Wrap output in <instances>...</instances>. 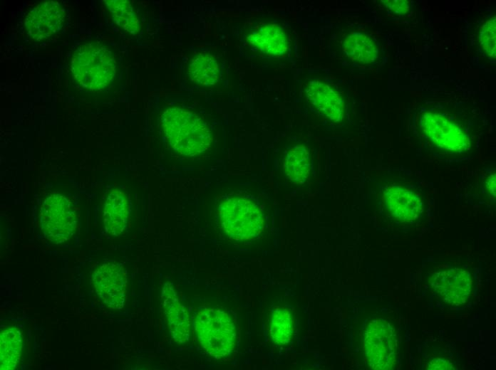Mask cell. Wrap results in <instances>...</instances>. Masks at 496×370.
Segmentation results:
<instances>
[{"label": "cell", "mask_w": 496, "mask_h": 370, "mask_svg": "<svg viewBox=\"0 0 496 370\" xmlns=\"http://www.w3.org/2000/svg\"><path fill=\"white\" fill-rule=\"evenodd\" d=\"M488 107L467 88L424 95L408 111L405 132L416 150L447 164L468 162L489 132Z\"/></svg>", "instance_id": "6da1fadb"}, {"label": "cell", "mask_w": 496, "mask_h": 370, "mask_svg": "<svg viewBox=\"0 0 496 370\" xmlns=\"http://www.w3.org/2000/svg\"><path fill=\"white\" fill-rule=\"evenodd\" d=\"M374 194L386 218L396 228L423 224L430 209V194L420 176L404 166L393 167L375 181Z\"/></svg>", "instance_id": "7a4b0ae2"}, {"label": "cell", "mask_w": 496, "mask_h": 370, "mask_svg": "<svg viewBox=\"0 0 496 370\" xmlns=\"http://www.w3.org/2000/svg\"><path fill=\"white\" fill-rule=\"evenodd\" d=\"M71 71L78 84L89 92L108 89L116 75V60L113 51L99 41H88L74 51Z\"/></svg>", "instance_id": "3957f363"}, {"label": "cell", "mask_w": 496, "mask_h": 370, "mask_svg": "<svg viewBox=\"0 0 496 370\" xmlns=\"http://www.w3.org/2000/svg\"><path fill=\"white\" fill-rule=\"evenodd\" d=\"M161 125L170 146L182 155H200L212 144L209 126L193 112L179 107H169L162 114Z\"/></svg>", "instance_id": "277c9868"}, {"label": "cell", "mask_w": 496, "mask_h": 370, "mask_svg": "<svg viewBox=\"0 0 496 370\" xmlns=\"http://www.w3.org/2000/svg\"><path fill=\"white\" fill-rule=\"evenodd\" d=\"M464 33L473 64L484 70H491L495 65V9H480L470 14L466 19Z\"/></svg>", "instance_id": "5b68a950"}, {"label": "cell", "mask_w": 496, "mask_h": 370, "mask_svg": "<svg viewBox=\"0 0 496 370\" xmlns=\"http://www.w3.org/2000/svg\"><path fill=\"white\" fill-rule=\"evenodd\" d=\"M195 332L205 352L215 359L229 355L235 346V326L224 311L200 310L195 319Z\"/></svg>", "instance_id": "8992f818"}, {"label": "cell", "mask_w": 496, "mask_h": 370, "mask_svg": "<svg viewBox=\"0 0 496 370\" xmlns=\"http://www.w3.org/2000/svg\"><path fill=\"white\" fill-rule=\"evenodd\" d=\"M219 225L229 238L247 240L257 236L263 230L262 213L252 201L244 197H231L218 208Z\"/></svg>", "instance_id": "52a82bcc"}, {"label": "cell", "mask_w": 496, "mask_h": 370, "mask_svg": "<svg viewBox=\"0 0 496 370\" xmlns=\"http://www.w3.org/2000/svg\"><path fill=\"white\" fill-rule=\"evenodd\" d=\"M335 54L351 65L370 68L383 58V48L370 32L348 28L339 32L331 43Z\"/></svg>", "instance_id": "ba28073f"}, {"label": "cell", "mask_w": 496, "mask_h": 370, "mask_svg": "<svg viewBox=\"0 0 496 370\" xmlns=\"http://www.w3.org/2000/svg\"><path fill=\"white\" fill-rule=\"evenodd\" d=\"M363 350L371 369H393L398 354V335L395 326L384 319L371 320L365 330Z\"/></svg>", "instance_id": "9c48e42d"}, {"label": "cell", "mask_w": 496, "mask_h": 370, "mask_svg": "<svg viewBox=\"0 0 496 370\" xmlns=\"http://www.w3.org/2000/svg\"><path fill=\"white\" fill-rule=\"evenodd\" d=\"M309 105L329 121L338 125L348 122L349 100L346 94L331 83L323 79H313L304 88Z\"/></svg>", "instance_id": "30bf717a"}, {"label": "cell", "mask_w": 496, "mask_h": 370, "mask_svg": "<svg viewBox=\"0 0 496 370\" xmlns=\"http://www.w3.org/2000/svg\"><path fill=\"white\" fill-rule=\"evenodd\" d=\"M40 223L45 237L54 243H62L73 234L76 219L70 201L63 195L53 194L43 201Z\"/></svg>", "instance_id": "8fae6325"}, {"label": "cell", "mask_w": 496, "mask_h": 370, "mask_svg": "<svg viewBox=\"0 0 496 370\" xmlns=\"http://www.w3.org/2000/svg\"><path fill=\"white\" fill-rule=\"evenodd\" d=\"M246 42L263 55L286 58L291 51V31L279 19L261 20L245 32Z\"/></svg>", "instance_id": "7c38bea8"}, {"label": "cell", "mask_w": 496, "mask_h": 370, "mask_svg": "<svg viewBox=\"0 0 496 370\" xmlns=\"http://www.w3.org/2000/svg\"><path fill=\"white\" fill-rule=\"evenodd\" d=\"M434 293L449 305L460 306L470 299L473 290V278L468 269L451 265L436 270L430 278Z\"/></svg>", "instance_id": "4fadbf2b"}, {"label": "cell", "mask_w": 496, "mask_h": 370, "mask_svg": "<svg viewBox=\"0 0 496 370\" xmlns=\"http://www.w3.org/2000/svg\"><path fill=\"white\" fill-rule=\"evenodd\" d=\"M66 21L64 6L58 1H43L31 10L24 21L28 34L33 40H46L59 32Z\"/></svg>", "instance_id": "5bb4252c"}, {"label": "cell", "mask_w": 496, "mask_h": 370, "mask_svg": "<svg viewBox=\"0 0 496 370\" xmlns=\"http://www.w3.org/2000/svg\"><path fill=\"white\" fill-rule=\"evenodd\" d=\"M92 281L101 301L109 308L120 310L126 299V278L123 267L107 263L93 273Z\"/></svg>", "instance_id": "9a60e30c"}, {"label": "cell", "mask_w": 496, "mask_h": 370, "mask_svg": "<svg viewBox=\"0 0 496 370\" xmlns=\"http://www.w3.org/2000/svg\"><path fill=\"white\" fill-rule=\"evenodd\" d=\"M469 204L495 208L496 198V169L495 162L480 167L467 179L458 195Z\"/></svg>", "instance_id": "2e32d148"}, {"label": "cell", "mask_w": 496, "mask_h": 370, "mask_svg": "<svg viewBox=\"0 0 496 370\" xmlns=\"http://www.w3.org/2000/svg\"><path fill=\"white\" fill-rule=\"evenodd\" d=\"M161 299L166 322L172 338L177 343H185L190 338L189 314L180 302L176 291L168 282L163 285Z\"/></svg>", "instance_id": "e0dca14e"}, {"label": "cell", "mask_w": 496, "mask_h": 370, "mask_svg": "<svg viewBox=\"0 0 496 370\" xmlns=\"http://www.w3.org/2000/svg\"><path fill=\"white\" fill-rule=\"evenodd\" d=\"M284 173L293 184L304 183L311 174V159L308 147L303 143H291L283 154Z\"/></svg>", "instance_id": "ac0fdd59"}, {"label": "cell", "mask_w": 496, "mask_h": 370, "mask_svg": "<svg viewBox=\"0 0 496 370\" xmlns=\"http://www.w3.org/2000/svg\"><path fill=\"white\" fill-rule=\"evenodd\" d=\"M128 204L125 194L113 189L108 195L103 206V221L106 233L117 236L121 234L127 224Z\"/></svg>", "instance_id": "d6986e66"}, {"label": "cell", "mask_w": 496, "mask_h": 370, "mask_svg": "<svg viewBox=\"0 0 496 370\" xmlns=\"http://www.w3.org/2000/svg\"><path fill=\"white\" fill-rule=\"evenodd\" d=\"M187 73L190 80L203 86L214 85L220 78L219 64L210 54H195L189 61Z\"/></svg>", "instance_id": "ffe728a7"}, {"label": "cell", "mask_w": 496, "mask_h": 370, "mask_svg": "<svg viewBox=\"0 0 496 370\" xmlns=\"http://www.w3.org/2000/svg\"><path fill=\"white\" fill-rule=\"evenodd\" d=\"M21 332L14 327L3 331L0 336V369L11 370L16 367L22 351Z\"/></svg>", "instance_id": "44dd1931"}, {"label": "cell", "mask_w": 496, "mask_h": 370, "mask_svg": "<svg viewBox=\"0 0 496 370\" xmlns=\"http://www.w3.org/2000/svg\"><path fill=\"white\" fill-rule=\"evenodd\" d=\"M103 2L118 26L132 35H136L139 32L140 21L135 9L129 1L106 0Z\"/></svg>", "instance_id": "7402d4cb"}, {"label": "cell", "mask_w": 496, "mask_h": 370, "mask_svg": "<svg viewBox=\"0 0 496 370\" xmlns=\"http://www.w3.org/2000/svg\"><path fill=\"white\" fill-rule=\"evenodd\" d=\"M293 322L290 312L284 307H276L272 314L269 332L273 342L287 344L293 334Z\"/></svg>", "instance_id": "603a6c76"}, {"label": "cell", "mask_w": 496, "mask_h": 370, "mask_svg": "<svg viewBox=\"0 0 496 370\" xmlns=\"http://www.w3.org/2000/svg\"><path fill=\"white\" fill-rule=\"evenodd\" d=\"M380 4L386 13L396 18H402L408 16L412 9V2L410 1H380Z\"/></svg>", "instance_id": "cb8c5ba5"}]
</instances>
